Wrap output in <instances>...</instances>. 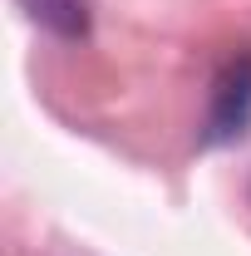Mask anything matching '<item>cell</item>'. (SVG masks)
Returning a JSON list of instances; mask_svg holds the SVG:
<instances>
[{"mask_svg": "<svg viewBox=\"0 0 251 256\" xmlns=\"http://www.w3.org/2000/svg\"><path fill=\"white\" fill-rule=\"evenodd\" d=\"M251 128V54H236L212 84L207 143H232Z\"/></svg>", "mask_w": 251, "mask_h": 256, "instance_id": "obj_1", "label": "cell"}, {"mask_svg": "<svg viewBox=\"0 0 251 256\" xmlns=\"http://www.w3.org/2000/svg\"><path fill=\"white\" fill-rule=\"evenodd\" d=\"M25 10L64 34H79L84 20H89V0H25Z\"/></svg>", "mask_w": 251, "mask_h": 256, "instance_id": "obj_2", "label": "cell"}]
</instances>
